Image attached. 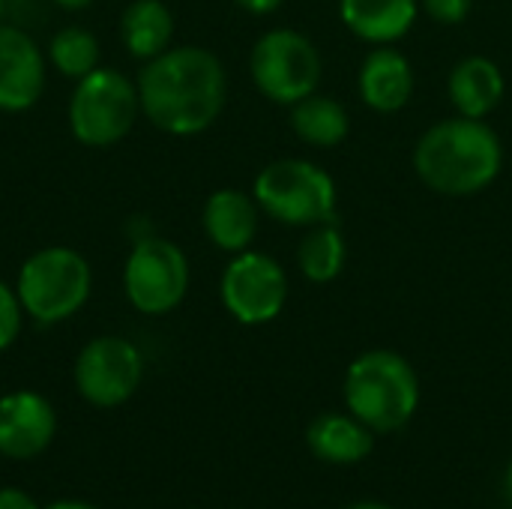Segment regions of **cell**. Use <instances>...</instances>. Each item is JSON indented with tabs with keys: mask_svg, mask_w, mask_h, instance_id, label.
<instances>
[{
	"mask_svg": "<svg viewBox=\"0 0 512 509\" xmlns=\"http://www.w3.org/2000/svg\"><path fill=\"white\" fill-rule=\"evenodd\" d=\"M135 84L147 123L174 138L207 132L228 102V72L204 45H171L141 66Z\"/></svg>",
	"mask_w": 512,
	"mask_h": 509,
	"instance_id": "cell-1",
	"label": "cell"
},
{
	"mask_svg": "<svg viewBox=\"0 0 512 509\" xmlns=\"http://www.w3.org/2000/svg\"><path fill=\"white\" fill-rule=\"evenodd\" d=\"M504 168V144L486 120L447 117L432 123L414 144V171L426 189L444 198L486 192Z\"/></svg>",
	"mask_w": 512,
	"mask_h": 509,
	"instance_id": "cell-2",
	"label": "cell"
},
{
	"mask_svg": "<svg viewBox=\"0 0 512 509\" xmlns=\"http://www.w3.org/2000/svg\"><path fill=\"white\" fill-rule=\"evenodd\" d=\"M345 405L375 435L405 429L420 408L417 369L390 348L360 354L345 372Z\"/></svg>",
	"mask_w": 512,
	"mask_h": 509,
	"instance_id": "cell-3",
	"label": "cell"
},
{
	"mask_svg": "<svg viewBox=\"0 0 512 509\" xmlns=\"http://www.w3.org/2000/svg\"><path fill=\"white\" fill-rule=\"evenodd\" d=\"M252 195L264 216L285 228H312L333 222L339 210V189L327 168L312 159H276L264 165L252 183Z\"/></svg>",
	"mask_w": 512,
	"mask_h": 509,
	"instance_id": "cell-4",
	"label": "cell"
},
{
	"mask_svg": "<svg viewBox=\"0 0 512 509\" xmlns=\"http://www.w3.org/2000/svg\"><path fill=\"white\" fill-rule=\"evenodd\" d=\"M24 315L42 327L78 315L93 291V270L87 258L69 246H45L33 252L15 279Z\"/></svg>",
	"mask_w": 512,
	"mask_h": 509,
	"instance_id": "cell-5",
	"label": "cell"
},
{
	"mask_svg": "<svg viewBox=\"0 0 512 509\" xmlns=\"http://www.w3.org/2000/svg\"><path fill=\"white\" fill-rule=\"evenodd\" d=\"M141 99L138 84L111 66H96L90 75L75 81L66 117L78 144L114 147L138 123Z\"/></svg>",
	"mask_w": 512,
	"mask_h": 509,
	"instance_id": "cell-6",
	"label": "cell"
},
{
	"mask_svg": "<svg viewBox=\"0 0 512 509\" xmlns=\"http://www.w3.org/2000/svg\"><path fill=\"white\" fill-rule=\"evenodd\" d=\"M249 75L264 99L291 108L318 93L324 57L306 33L294 27H273L255 39L249 51Z\"/></svg>",
	"mask_w": 512,
	"mask_h": 509,
	"instance_id": "cell-7",
	"label": "cell"
},
{
	"mask_svg": "<svg viewBox=\"0 0 512 509\" xmlns=\"http://www.w3.org/2000/svg\"><path fill=\"white\" fill-rule=\"evenodd\" d=\"M189 279L186 252L159 234L135 240L123 264L126 300L135 312L150 318L174 312L189 294Z\"/></svg>",
	"mask_w": 512,
	"mask_h": 509,
	"instance_id": "cell-8",
	"label": "cell"
},
{
	"mask_svg": "<svg viewBox=\"0 0 512 509\" xmlns=\"http://www.w3.org/2000/svg\"><path fill=\"white\" fill-rule=\"evenodd\" d=\"M225 312L243 327H261L282 315L288 303V273L267 252H237L219 279Z\"/></svg>",
	"mask_w": 512,
	"mask_h": 509,
	"instance_id": "cell-9",
	"label": "cell"
},
{
	"mask_svg": "<svg viewBox=\"0 0 512 509\" xmlns=\"http://www.w3.org/2000/svg\"><path fill=\"white\" fill-rule=\"evenodd\" d=\"M75 390L93 408L129 402L144 378L141 351L123 336H96L75 357Z\"/></svg>",
	"mask_w": 512,
	"mask_h": 509,
	"instance_id": "cell-10",
	"label": "cell"
},
{
	"mask_svg": "<svg viewBox=\"0 0 512 509\" xmlns=\"http://www.w3.org/2000/svg\"><path fill=\"white\" fill-rule=\"evenodd\" d=\"M45 93V51L39 42L15 27L0 24V111H30Z\"/></svg>",
	"mask_w": 512,
	"mask_h": 509,
	"instance_id": "cell-11",
	"label": "cell"
},
{
	"mask_svg": "<svg viewBox=\"0 0 512 509\" xmlns=\"http://www.w3.org/2000/svg\"><path fill=\"white\" fill-rule=\"evenodd\" d=\"M57 432V414L51 402L36 390H15L0 399V456L36 459Z\"/></svg>",
	"mask_w": 512,
	"mask_h": 509,
	"instance_id": "cell-12",
	"label": "cell"
},
{
	"mask_svg": "<svg viewBox=\"0 0 512 509\" xmlns=\"http://www.w3.org/2000/svg\"><path fill=\"white\" fill-rule=\"evenodd\" d=\"M417 90V75L411 60L396 45H372L357 72V93L375 114L402 111Z\"/></svg>",
	"mask_w": 512,
	"mask_h": 509,
	"instance_id": "cell-13",
	"label": "cell"
},
{
	"mask_svg": "<svg viewBox=\"0 0 512 509\" xmlns=\"http://www.w3.org/2000/svg\"><path fill=\"white\" fill-rule=\"evenodd\" d=\"M258 222H261V207L255 195L234 186L216 189L201 210V225L207 240L228 255L252 249L258 237Z\"/></svg>",
	"mask_w": 512,
	"mask_h": 509,
	"instance_id": "cell-14",
	"label": "cell"
},
{
	"mask_svg": "<svg viewBox=\"0 0 512 509\" xmlns=\"http://www.w3.org/2000/svg\"><path fill=\"white\" fill-rule=\"evenodd\" d=\"M507 78L501 66L486 54H468L462 57L447 78V96L462 117L486 120L504 99Z\"/></svg>",
	"mask_w": 512,
	"mask_h": 509,
	"instance_id": "cell-15",
	"label": "cell"
},
{
	"mask_svg": "<svg viewBox=\"0 0 512 509\" xmlns=\"http://www.w3.org/2000/svg\"><path fill=\"white\" fill-rule=\"evenodd\" d=\"M339 18L366 45H396L414 30L420 0H339Z\"/></svg>",
	"mask_w": 512,
	"mask_h": 509,
	"instance_id": "cell-16",
	"label": "cell"
},
{
	"mask_svg": "<svg viewBox=\"0 0 512 509\" xmlns=\"http://www.w3.org/2000/svg\"><path fill=\"white\" fill-rule=\"evenodd\" d=\"M306 447L315 459L327 465H357L372 456L375 432L366 423H360L351 411H330L309 423Z\"/></svg>",
	"mask_w": 512,
	"mask_h": 509,
	"instance_id": "cell-17",
	"label": "cell"
},
{
	"mask_svg": "<svg viewBox=\"0 0 512 509\" xmlns=\"http://www.w3.org/2000/svg\"><path fill=\"white\" fill-rule=\"evenodd\" d=\"M174 39V15L165 0H132L120 15V42L123 48L147 63L171 48Z\"/></svg>",
	"mask_w": 512,
	"mask_h": 509,
	"instance_id": "cell-18",
	"label": "cell"
},
{
	"mask_svg": "<svg viewBox=\"0 0 512 509\" xmlns=\"http://www.w3.org/2000/svg\"><path fill=\"white\" fill-rule=\"evenodd\" d=\"M291 129L303 144L333 150L351 135V114L339 99L312 93L291 105Z\"/></svg>",
	"mask_w": 512,
	"mask_h": 509,
	"instance_id": "cell-19",
	"label": "cell"
},
{
	"mask_svg": "<svg viewBox=\"0 0 512 509\" xmlns=\"http://www.w3.org/2000/svg\"><path fill=\"white\" fill-rule=\"evenodd\" d=\"M345 264H348V240L339 219L306 228L297 246V270L303 273L306 282L330 285L342 276Z\"/></svg>",
	"mask_w": 512,
	"mask_h": 509,
	"instance_id": "cell-20",
	"label": "cell"
},
{
	"mask_svg": "<svg viewBox=\"0 0 512 509\" xmlns=\"http://www.w3.org/2000/svg\"><path fill=\"white\" fill-rule=\"evenodd\" d=\"M48 63L69 81H78L84 75H90L96 66H99V39L87 30V27H78V24H69V27H60L51 42H48Z\"/></svg>",
	"mask_w": 512,
	"mask_h": 509,
	"instance_id": "cell-21",
	"label": "cell"
},
{
	"mask_svg": "<svg viewBox=\"0 0 512 509\" xmlns=\"http://www.w3.org/2000/svg\"><path fill=\"white\" fill-rule=\"evenodd\" d=\"M24 327V306L18 300V291L0 282V351L12 348Z\"/></svg>",
	"mask_w": 512,
	"mask_h": 509,
	"instance_id": "cell-22",
	"label": "cell"
},
{
	"mask_svg": "<svg viewBox=\"0 0 512 509\" xmlns=\"http://www.w3.org/2000/svg\"><path fill=\"white\" fill-rule=\"evenodd\" d=\"M474 9V0H420V12H426L435 24L456 27Z\"/></svg>",
	"mask_w": 512,
	"mask_h": 509,
	"instance_id": "cell-23",
	"label": "cell"
},
{
	"mask_svg": "<svg viewBox=\"0 0 512 509\" xmlns=\"http://www.w3.org/2000/svg\"><path fill=\"white\" fill-rule=\"evenodd\" d=\"M0 509H39V504H36L24 489L3 486V489H0Z\"/></svg>",
	"mask_w": 512,
	"mask_h": 509,
	"instance_id": "cell-24",
	"label": "cell"
},
{
	"mask_svg": "<svg viewBox=\"0 0 512 509\" xmlns=\"http://www.w3.org/2000/svg\"><path fill=\"white\" fill-rule=\"evenodd\" d=\"M234 3L249 15H273L285 0H234Z\"/></svg>",
	"mask_w": 512,
	"mask_h": 509,
	"instance_id": "cell-25",
	"label": "cell"
},
{
	"mask_svg": "<svg viewBox=\"0 0 512 509\" xmlns=\"http://www.w3.org/2000/svg\"><path fill=\"white\" fill-rule=\"evenodd\" d=\"M501 492H504V501L512 507V462L507 465V471H504V483H501Z\"/></svg>",
	"mask_w": 512,
	"mask_h": 509,
	"instance_id": "cell-26",
	"label": "cell"
},
{
	"mask_svg": "<svg viewBox=\"0 0 512 509\" xmlns=\"http://www.w3.org/2000/svg\"><path fill=\"white\" fill-rule=\"evenodd\" d=\"M45 509H96V507L81 504V501H57V504H51V507H45Z\"/></svg>",
	"mask_w": 512,
	"mask_h": 509,
	"instance_id": "cell-27",
	"label": "cell"
},
{
	"mask_svg": "<svg viewBox=\"0 0 512 509\" xmlns=\"http://www.w3.org/2000/svg\"><path fill=\"white\" fill-rule=\"evenodd\" d=\"M60 9H84V6H90L93 0H54Z\"/></svg>",
	"mask_w": 512,
	"mask_h": 509,
	"instance_id": "cell-28",
	"label": "cell"
},
{
	"mask_svg": "<svg viewBox=\"0 0 512 509\" xmlns=\"http://www.w3.org/2000/svg\"><path fill=\"white\" fill-rule=\"evenodd\" d=\"M348 509H396L390 504H381V501H360V504H351Z\"/></svg>",
	"mask_w": 512,
	"mask_h": 509,
	"instance_id": "cell-29",
	"label": "cell"
},
{
	"mask_svg": "<svg viewBox=\"0 0 512 509\" xmlns=\"http://www.w3.org/2000/svg\"><path fill=\"white\" fill-rule=\"evenodd\" d=\"M0 18H3V0H0Z\"/></svg>",
	"mask_w": 512,
	"mask_h": 509,
	"instance_id": "cell-30",
	"label": "cell"
}]
</instances>
